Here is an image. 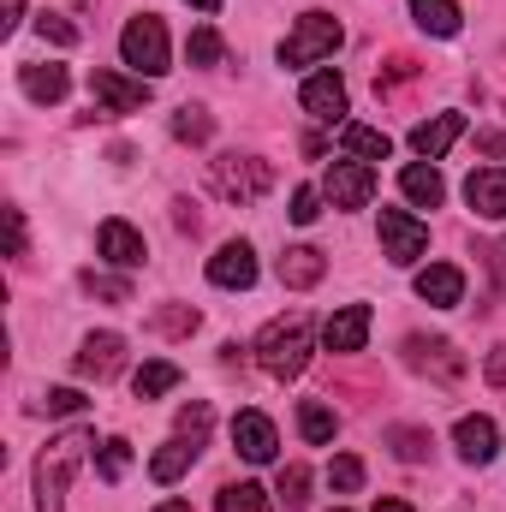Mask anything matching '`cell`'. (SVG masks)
Listing matches in <instances>:
<instances>
[{"label":"cell","mask_w":506,"mask_h":512,"mask_svg":"<svg viewBox=\"0 0 506 512\" xmlns=\"http://www.w3.org/2000/svg\"><path fill=\"white\" fill-rule=\"evenodd\" d=\"M310 334H316V328H310V316H304V310H292V316H274V322L256 334V346H251L256 364H262L274 382H292V376L310 364Z\"/></svg>","instance_id":"1"},{"label":"cell","mask_w":506,"mask_h":512,"mask_svg":"<svg viewBox=\"0 0 506 512\" xmlns=\"http://www.w3.org/2000/svg\"><path fill=\"white\" fill-rule=\"evenodd\" d=\"M84 447H90L84 429H72V435H60V441L42 447V459H36V512H66V483H72Z\"/></svg>","instance_id":"2"},{"label":"cell","mask_w":506,"mask_h":512,"mask_svg":"<svg viewBox=\"0 0 506 512\" xmlns=\"http://www.w3.org/2000/svg\"><path fill=\"white\" fill-rule=\"evenodd\" d=\"M120 60H126L137 78H149V84H155L161 72H173V66H167V60H173V54H167V24H161L155 12H137L126 30H120Z\"/></svg>","instance_id":"3"},{"label":"cell","mask_w":506,"mask_h":512,"mask_svg":"<svg viewBox=\"0 0 506 512\" xmlns=\"http://www.w3.org/2000/svg\"><path fill=\"white\" fill-rule=\"evenodd\" d=\"M340 42H346V30H340L334 12H304L298 30L280 42V66H316V60H328Z\"/></svg>","instance_id":"4"},{"label":"cell","mask_w":506,"mask_h":512,"mask_svg":"<svg viewBox=\"0 0 506 512\" xmlns=\"http://www.w3.org/2000/svg\"><path fill=\"white\" fill-rule=\"evenodd\" d=\"M209 185H215V197H227V203H256V197L274 185V167L256 161V155H215V161H209Z\"/></svg>","instance_id":"5"},{"label":"cell","mask_w":506,"mask_h":512,"mask_svg":"<svg viewBox=\"0 0 506 512\" xmlns=\"http://www.w3.org/2000/svg\"><path fill=\"white\" fill-rule=\"evenodd\" d=\"M423 251H429V227L417 215H405V209H381V256L411 268Z\"/></svg>","instance_id":"6"},{"label":"cell","mask_w":506,"mask_h":512,"mask_svg":"<svg viewBox=\"0 0 506 512\" xmlns=\"http://www.w3.org/2000/svg\"><path fill=\"white\" fill-rule=\"evenodd\" d=\"M322 197H328L334 209H364V203L376 197V167H370V161H334L328 179H322Z\"/></svg>","instance_id":"7"},{"label":"cell","mask_w":506,"mask_h":512,"mask_svg":"<svg viewBox=\"0 0 506 512\" xmlns=\"http://www.w3.org/2000/svg\"><path fill=\"white\" fill-rule=\"evenodd\" d=\"M90 96L102 102V114H137L149 102V78H120V72L96 66L90 72Z\"/></svg>","instance_id":"8"},{"label":"cell","mask_w":506,"mask_h":512,"mask_svg":"<svg viewBox=\"0 0 506 512\" xmlns=\"http://www.w3.org/2000/svg\"><path fill=\"white\" fill-rule=\"evenodd\" d=\"M120 364H126V340L120 334H90L84 346H78V358H72V370L84 376V382H108V376H120Z\"/></svg>","instance_id":"9"},{"label":"cell","mask_w":506,"mask_h":512,"mask_svg":"<svg viewBox=\"0 0 506 512\" xmlns=\"http://www.w3.org/2000/svg\"><path fill=\"white\" fill-rule=\"evenodd\" d=\"M405 364L423 370V376H441V382H459V376H465V358L453 352V340H423V334H411V340H405Z\"/></svg>","instance_id":"10"},{"label":"cell","mask_w":506,"mask_h":512,"mask_svg":"<svg viewBox=\"0 0 506 512\" xmlns=\"http://www.w3.org/2000/svg\"><path fill=\"white\" fill-rule=\"evenodd\" d=\"M298 102H304L310 120H328V126H334V120L346 114V78H340V72H310L304 90H298Z\"/></svg>","instance_id":"11"},{"label":"cell","mask_w":506,"mask_h":512,"mask_svg":"<svg viewBox=\"0 0 506 512\" xmlns=\"http://www.w3.org/2000/svg\"><path fill=\"white\" fill-rule=\"evenodd\" d=\"M453 447H459V459H465V465H489V459L501 453V429H495L483 411H471V417H459V423H453Z\"/></svg>","instance_id":"12"},{"label":"cell","mask_w":506,"mask_h":512,"mask_svg":"<svg viewBox=\"0 0 506 512\" xmlns=\"http://www.w3.org/2000/svg\"><path fill=\"white\" fill-rule=\"evenodd\" d=\"M364 340H370V304H346V310H334L322 322V346L328 352H364Z\"/></svg>","instance_id":"13"},{"label":"cell","mask_w":506,"mask_h":512,"mask_svg":"<svg viewBox=\"0 0 506 512\" xmlns=\"http://www.w3.org/2000/svg\"><path fill=\"white\" fill-rule=\"evenodd\" d=\"M209 280H215V286H227V292H245V286H256V251L245 245V239L221 245V251L209 256Z\"/></svg>","instance_id":"14"},{"label":"cell","mask_w":506,"mask_h":512,"mask_svg":"<svg viewBox=\"0 0 506 512\" xmlns=\"http://www.w3.org/2000/svg\"><path fill=\"white\" fill-rule=\"evenodd\" d=\"M96 251L108 256L114 268H143V262H149V245H143V233H137L131 221H102Z\"/></svg>","instance_id":"15"},{"label":"cell","mask_w":506,"mask_h":512,"mask_svg":"<svg viewBox=\"0 0 506 512\" xmlns=\"http://www.w3.org/2000/svg\"><path fill=\"white\" fill-rule=\"evenodd\" d=\"M233 447H239L251 465H268L274 447H280V435H274V423H268L262 411H239V417H233Z\"/></svg>","instance_id":"16"},{"label":"cell","mask_w":506,"mask_h":512,"mask_svg":"<svg viewBox=\"0 0 506 512\" xmlns=\"http://www.w3.org/2000/svg\"><path fill=\"white\" fill-rule=\"evenodd\" d=\"M465 203L483 215V221H506V167H477L465 179Z\"/></svg>","instance_id":"17"},{"label":"cell","mask_w":506,"mask_h":512,"mask_svg":"<svg viewBox=\"0 0 506 512\" xmlns=\"http://www.w3.org/2000/svg\"><path fill=\"white\" fill-rule=\"evenodd\" d=\"M322 274H328V256L316 251V245H286L280 251V286L286 292H310Z\"/></svg>","instance_id":"18"},{"label":"cell","mask_w":506,"mask_h":512,"mask_svg":"<svg viewBox=\"0 0 506 512\" xmlns=\"http://www.w3.org/2000/svg\"><path fill=\"white\" fill-rule=\"evenodd\" d=\"M18 90L36 102V108H54V102H66V90H72V78H66V66H18Z\"/></svg>","instance_id":"19"},{"label":"cell","mask_w":506,"mask_h":512,"mask_svg":"<svg viewBox=\"0 0 506 512\" xmlns=\"http://www.w3.org/2000/svg\"><path fill=\"white\" fill-rule=\"evenodd\" d=\"M417 298L435 304V310H453V304L465 298V274H459L453 262H429V268L417 274Z\"/></svg>","instance_id":"20"},{"label":"cell","mask_w":506,"mask_h":512,"mask_svg":"<svg viewBox=\"0 0 506 512\" xmlns=\"http://www.w3.org/2000/svg\"><path fill=\"white\" fill-rule=\"evenodd\" d=\"M459 137H465V114H435V120H423V126L411 131V149H417L423 161H441Z\"/></svg>","instance_id":"21"},{"label":"cell","mask_w":506,"mask_h":512,"mask_svg":"<svg viewBox=\"0 0 506 512\" xmlns=\"http://www.w3.org/2000/svg\"><path fill=\"white\" fill-rule=\"evenodd\" d=\"M399 191H405L417 209H441V203H447V179H441L435 161H411V167L399 173Z\"/></svg>","instance_id":"22"},{"label":"cell","mask_w":506,"mask_h":512,"mask_svg":"<svg viewBox=\"0 0 506 512\" xmlns=\"http://www.w3.org/2000/svg\"><path fill=\"white\" fill-rule=\"evenodd\" d=\"M197 453H203V435H173V441L149 459V477H155V483H179V477L197 465Z\"/></svg>","instance_id":"23"},{"label":"cell","mask_w":506,"mask_h":512,"mask_svg":"<svg viewBox=\"0 0 506 512\" xmlns=\"http://www.w3.org/2000/svg\"><path fill=\"white\" fill-rule=\"evenodd\" d=\"M298 435H304L310 447H328V441L340 435V417H334V405H322V399H304V405H298Z\"/></svg>","instance_id":"24"},{"label":"cell","mask_w":506,"mask_h":512,"mask_svg":"<svg viewBox=\"0 0 506 512\" xmlns=\"http://www.w3.org/2000/svg\"><path fill=\"white\" fill-rule=\"evenodd\" d=\"M411 18H417V30H429V36H459V24H465V12H459L453 0H411Z\"/></svg>","instance_id":"25"},{"label":"cell","mask_w":506,"mask_h":512,"mask_svg":"<svg viewBox=\"0 0 506 512\" xmlns=\"http://www.w3.org/2000/svg\"><path fill=\"white\" fill-rule=\"evenodd\" d=\"M131 387H137V399H161V393H173V387H179V364H167V358H149V364L131 376Z\"/></svg>","instance_id":"26"},{"label":"cell","mask_w":506,"mask_h":512,"mask_svg":"<svg viewBox=\"0 0 506 512\" xmlns=\"http://www.w3.org/2000/svg\"><path fill=\"white\" fill-rule=\"evenodd\" d=\"M340 137H346V149H352L358 161H387V155H393V137L376 131V126H346Z\"/></svg>","instance_id":"27"},{"label":"cell","mask_w":506,"mask_h":512,"mask_svg":"<svg viewBox=\"0 0 506 512\" xmlns=\"http://www.w3.org/2000/svg\"><path fill=\"white\" fill-rule=\"evenodd\" d=\"M215 512H274V507H268V489H256V483H227L221 501H215Z\"/></svg>","instance_id":"28"},{"label":"cell","mask_w":506,"mask_h":512,"mask_svg":"<svg viewBox=\"0 0 506 512\" xmlns=\"http://www.w3.org/2000/svg\"><path fill=\"white\" fill-rule=\"evenodd\" d=\"M328 489H334V495H358V489H364V459H358V453H334Z\"/></svg>","instance_id":"29"},{"label":"cell","mask_w":506,"mask_h":512,"mask_svg":"<svg viewBox=\"0 0 506 512\" xmlns=\"http://www.w3.org/2000/svg\"><path fill=\"white\" fill-rule=\"evenodd\" d=\"M209 131H215V120H209V108H197V102H185V108L173 114V137H179V143H209Z\"/></svg>","instance_id":"30"},{"label":"cell","mask_w":506,"mask_h":512,"mask_svg":"<svg viewBox=\"0 0 506 512\" xmlns=\"http://www.w3.org/2000/svg\"><path fill=\"white\" fill-rule=\"evenodd\" d=\"M280 501H286V512L310 507V465H280Z\"/></svg>","instance_id":"31"},{"label":"cell","mask_w":506,"mask_h":512,"mask_svg":"<svg viewBox=\"0 0 506 512\" xmlns=\"http://www.w3.org/2000/svg\"><path fill=\"white\" fill-rule=\"evenodd\" d=\"M185 54H191V66H221L227 60V42L203 24V30H191V42H185Z\"/></svg>","instance_id":"32"},{"label":"cell","mask_w":506,"mask_h":512,"mask_svg":"<svg viewBox=\"0 0 506 512\" xmlns=\"http://www.w3.org/2000/svg\"><path fill=\"white\" fill-rule=\"evenodd\" d=\"M387 447H393V459H405V465H423V459H429V435H423V429H393Z\"/></svg>","instance_id":"33"},{"label":"cell","mask_w":506,"mask_h":512,"mask_svg":"<svg viewBox=\"0 0 506 512\" xmlns=\"http://www.w3.org/2000/svg\"><path fill=\"white\" fill-rule=\"evenodd\" d=\"M96 471H102L108 483H120V477L131 471V441H120V435H114V441H102V459H96Z\"/></svg>","instance_id":"34"},{"label":"cell","mask_w":506,"mask_h":512,"mask_svg":"<svg viewBox=\"0 0 506 512\" xmlns=\"http://www.w3.org/2000/svg\"><path fill=\"white\" fill-rule=\"evenodd\" d=\"M36 30H42V42H54V48H78V24L60 18V12H36Z\"/></svg>","instance_id":"35"},{"label":"cell","mask_w":506,"mask_h":512,"mask_svg":"<svg viewBox=\"0 0 506 512\" xmlns=\"http://www.w3.org/2000/svg\"><path fill=\"white\" fill-rule=\"evenodd\" d=\"M197 322H203V316H197L191 304H173V310H155V316H149V328H155V334H191Z\"/></svg>","instance_id":"36"},{"label":"cell","mask_w":506,"mask_h":512,"mask_svg":"<svg viewBox=\"0 0 506 512\" xmlns=\"http://www.w3.org/2000/svg\"><path fill=\"white\" fill-rule=\"evenodd\" d=\"M36 411H48V417H78V411H84V393H78V387H48V393L36 399Z\"/></svg>","instance_id":"37"},{"label":"cell","mask_w":506,"mask_h":512,"mask_svg":"<svg viewBox=\"0 0 506 512\" xmlns=\"http://www.w3.org/2000/svg\"><path fill=\"white\" fill-rule=\"evenodd\" d=\"M84 292H96V298H114V304H131V280H114V274H84Z\"/></svg>","instance_id":"38"},{"label":"cell","mask_w":506,"mask_h":512,"mask_svg":"<svg viewBox=\"0 0 506 512\" xmlns=\"http://www.w3.org/2000/svg\"><path fill=\"white\" fill-rule=\"evenodd\" d=\"M286 215H292L298 227H310V221L322 215V191H316V185H298V191H292V209H286Z\"/></svg>","instance_id":"39"},{"label":"cell","mask_w":506,"mask_h":512,"mask_svg":"<svg viewBox=\"0 0 506 512\" xmlns=\"http://www.w3.org/2000/svg\"><path fill=\"white\" fill-rule=\"evenodd\" d=\"M209 429V405H185L179 411V435H203Z\"/></svg>","instance_id":"40"},{"label":"cell","mask_w":506,"mask_h":512,"mask_svg":"<svg viewBox=\"0 0 506 512\" xmlns=\"http://www.w3.org/2000/svg\"><path fill=\"white\" fill-rule=\"evenodd\" d=\"M483 376H489L495 387H506V340L495 346V352H489V358H483Z\"/></svg>","instance_id":"41"},{"label":"cell","mask_w":506,"mask_h":512,"mask_svg":"<svg viewBox=\"0 0 506 512\" xmlns=\"http://www.w3.org/2000/svg\"><path fill=\"white\" fill-rule=\"evenodd\" d=\"M173 221H179V233H197V227H203V221H197V209H191V203H185V197H179V203H173Z\"/></svg>","instance_id":"42"},{"label":"cell","mask_w":506,"mask_h":512,"mask_svg":"<svg viewBox=\"0 0 506 512\" xmlns=\"http://www.w3.org/2000/svg\"><path fill=\"white\" fill-rule=\"evenodd\" d=\"M6 227H12V256H24V209H6Z\"/></svg>","instance_id":"43"},{"label":"cell","mask_w":506,"mask_h":512,"mask_svg":"<svg viewBox=\"0 0 506 512\" xmlns=\"http://www.w3.org/2000/svg\"><path fill=\"white\" fill-rule=\"evenodd\" d=\"M477 149H483V155H506V131H483Z\"/></svg>","instance_id":"44"},{"label":"cell","mask_w":506,"mask_h":512,"mask_svg":"<svg viewBox=\"0 0 506 512\" xmlns=\"http://www.w3.org/2000/svg\"><path fill=\"white\" fill-rule=\"evenodd\" d=\"M18 18H24V0H6V18H0V30H18Z\"/></svg>","instance_id":"45"},{"label":"cell","mask_w":506,"mask_h":512,"mask_svg":"<svg viewBox=\"0 0 506 512\" xmlns=\"http://www.w3.org/2000/svg\"><path fill=\"white\" fill-rule=\"evenodd\" d=\"M370 512H411V507H405V501H393V495H387V501H376V507H370Z\"/></svg>","instance_id":"46"},{"label":"cell","mask_w":506,"mask_h":512,"mask_svg":"<svg viewBox=\"0 0 506 512\" xmlns=\"http://www.w3.org/2000/svg\"><path fill=\"white\" fill-rule=\"evenodd\" d=\"M155 512H191V501H161Z\"/></svg>","instance_id":"47"},{"label":"cell","mask_w":506,"mask_h":512,"mask_svg":"<svg viewBox=\"0 0 506 512\" xmlns=\"http://www.w3.org/2000/svg\"><path fill=\"white\" fill-rule=\"evenodd\" d=\"M185 6H197V12H221V0H185Z\"/></svg>","instance_id":"48"},{"label":"cell","mask_w":506,"mask_h":512,"mask_svg":"<svg viewBox=\"0 0 506 512\" xmlns=\"http://www.w3.org/2000/svg\"><path fill=\"white\" fill-rule=\"evenodd\" d=\"M72 6H90V0H72Z\"/></svg>","instance_id":"49"},{"label":"cell","mask_w":506,"mask_h":512,"mask_svg":"<svg viewBox=\"0 0 506 512\" xmlns=\"http://www.w3.org/2000/svg\"><path fill=\"white\" fill-rule=\"evenodd\" d=\"M334 512H346V507H334Z\"/></svg>","instance_id":"50"}]
</instances>
